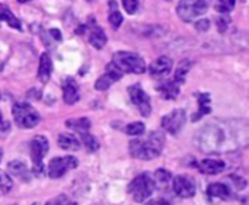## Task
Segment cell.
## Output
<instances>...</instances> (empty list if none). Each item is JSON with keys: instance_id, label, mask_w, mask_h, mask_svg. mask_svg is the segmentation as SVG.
Listing matches in <instances>:
<instances>
[{"instance_id": "obj_32", "label": "cell", "mask_w": 249, "mask_h": 205, "mask_svg": "<svg viewBox=\"0 0 249 205\" xmlns=\"http://www.w3.org/2000/svg\"><path fill=\"white\" fill-rule=\"evenodd\" d=\"M123 6L125 9L127 13L133 15L137 12V7H139V0H123Z\"/></svg>"}, {"instance_id": "obj_14", "label": "cell", "mask_w": 249, "mask_h": 205, "mask_svg": "<svg viewBox=\"0 0 249 205\" xmlns=\"http://www.w3.org/2000/svg\"><path fill=\"white\" fill-rule=\"evenodd\" d=\"M63 99L69 105H73V103H76L80 99L79 86H77L76 80L71 79V77H67L63 82Z\"/></svg>"}, {"instance_id": "obj_30", "label": "cell", "mask_w": 249, "mask_h": 205, "mask_svg": "<svg viewBox=\"0 0 249 205\" xmlns=\"http://www.w3.org/2000/svg\"><path fill=\"white\" fill-rule=\"evenodd\" d=\"M235 0H216V10L226 15L229 13L231 10H233L235 7Z\"/></svg>"}, {"instance_id": "obj_31", "label": "cell", "mask_w": 249, "mask_h": 205, "mask_svg": "<svg viewBox=\"0 0 249 205\" xmlns=\"http://www.w3.org/2000/svg\"><path fill=\"white\" fill-rule=\"evenodd\" d=\"M12 189V179L7 173L0 172V194H7Z\"/></svg>"}, {"instance_id": "obj_24", "label": "cell", "mask_w": 249, "mask_h": 205, "mask_svg": "<svg viewBox=\"0 0 249 205\" xmlns=\"http://www.w3.org/2000/svg\"><path fill=\"white\" fill-rule=\"evenodd\" d=\"M210 95L209 93H200L198 95V114L194 117V120L201 118L203 115H207L212 112V105H210Z\"/></svg>"}, {"instance_id": "obj_12", "label": "cell", "mask_w": 249, "mask_h": 205, "mask_svg": "<svg viewBox=\"0 0 249 205\" xmlns=\"http://www.w3.org/2000/svg\"><path fill=\"white\" fill-rule=\"evenodd\" d=\"M123 71L114 64V63H109L108 66H107V70H105V73L96 80V83H95V87H96V90H107L112 83H115L117 80H120L121 77H123Z\"/></svg>"}, {"instance_id": "obj_2", "label": "cell", "mask_w": 249, "mask_h": 205, "mask_svg": "<svg viewBox=\"0 0 249 205\" xmlns=\"http://www.w3.org/2000/svg\"><path fill=\"white\" fill-rule=\"evenodd\" d=\"M163 144V134L160 131H152L146 140H133L130 143V153L134 159L153 160L162 153Z\"/></svg>"}, {"instance_id": "obj_6", "label": "cell", "mask_w": 249, "mask_h": 205, "mask_svg": "<svg viewBox=\"0 0 249 205\" xmlns=\"http://www.w3.org/2000/svg\"><path fill=\"white\" fill-rule=\"evenodd\" d=\"M48 153V140L44 136H36L31 141V159H32V173L35 176L44 175L42 159Z\"/></svg>"}, {"instance_id": "obj_11", "label": "cell", "mask_w": 249, "mask_h": 205, "mask_svg": "<svg viewBox=\"0 0 249 205\" xmlns=\"http://www.w3.org/2000/svg\"><path fill=\"white\" fill-rule=\"evenodd\" d=\"M172 188H174L175 194L181 198H193L197 191L194 179L187 175L177 176L172 182Z\"/></svg>"}, {"instance_id": "obj_28", "label": "cell", "mask_w": 249, "mask_h": 205, "mask_svg": "<svg viewBox=\"0 0 249 205\" xmlns=\"http://www.w3.org/2000/svg\"><path fill=\"white\" fill-rule=\"evenodd\" d=\"M144 130H146V127H144L143 122H131V124H128V125L125 127V133H127L128 136H133V137L142 136V134L144 133Z\"/></svg>"}, {"instance_id": "obj_19", "label": "cell", "mask_w": 249, "mask_h": 205, "mask_svg": "<svg viewBox=\"0 0 249 205\" xmlns=\"http://www.w3.org/2000/svg\"><path fill=\"white\" fill-rule=\"evenodd\" d=\"M207 194L210 198H219V200H228L231 198V188L226 184H212L207 188Z\"/></svg>"}, {"instance_id": "obj_7", "label": "cell", "mask_w": 249, "mask_h": 205, "mask_svg": "<svg viewBox=\"0 0 249 205\" xmlns=\"http://www.w3.org/2000/svg\"><path fill=\"white\" fill-rule=\"evenodd\" d=\"M207 0H179L177 13L184 22H191L207 12Z\"/></svg>"}, {"instance_id": "obj_29", "label": "cell", "mask_w": 249, "mask_h": 205, "mask_svg": "<svg viewBox=\"0 0 249 205\" xmlns=\"http://www.w3.org/2000/svg\"><path fill=\"white\" fill-rule=\"evenodd\" d=\"M171 181V173L165 169H158L156 173H155V182H156V187H165L168 182Z\"/></svg>"}, {"instance_id": "obj_27", "label": "cell", "mask_w": 249, "mask_h": 205, "mask_svg": "<svg viewBox=\"0 0 249 205\" xmlns=\"http://www.w3.org/2000/svg\"><path fill=\"white\" fill-rule=\"evenodd\" d=\"M80 137H82V143H83V146H85L89 152H96V150L99 149V143H98V140H96L90 133H85V134H82Z\"/></svg>"}, {"instance_id": "obj_3", "label": "cell", "mask_w": 249, "mask_h": 205, "mask_svg": "<svg viewBox=\"0 0 249 205\" xmlns=\"http://www.w3.org/2000/svg\"><path fill=\"white\" fill-rule=\"evenodd\" d=\"M112 63L123 71V73H134L142 74L146 71V63L144 60L134 52L128 51H118L112 57Z\"/></svg>"}, {"instance_id": "obj_39", "label": "cell", "mask_w": 249, "mask_h": 205, "mask_svg": "<svg viewBox=\"0 0 249 205\" xmlns=\"http://www.w3.org/2000/svg\"><path fill=\"white\" fill-rule=\"evenodd\" d=\"M19 3H26V1H31V0H18Z\"/></svg>"}, {"instance_id": "obj_38", "label": "cell", "mask_w": 249, "mask_h": 205, "mask_svg": "<svg viewBox=\"0 0 249 205\" xmlns=\"http://www.w3.org/2000/svg\"><path fill=\"white\" fill-rule=\"evenodd\" d=\"M1 128H7V125H6V122L3 121V117H1V114H0V130Z\"/></svg>"}, {"instance_id": "obj_15", "label": "cell", "mask_w": 249, "mask_h": 205, "mask_svg": "<svg viewBox=\"0 0 249 205\" xmlns=\"http://www.w3.org/2000/svg\"><path fill=\"white\" fill-rule=\"evenodd\" d=\"M226 163L219 159H204L198 163V169L204 175H219L225 171Z\"/></svg>"}, {"instance_id": "obj_34", "label": "cell", "mask_w": 249, "mask_h": 205, "mask_svg": "<svg viewBox=\"0 0 249 205\" xmlns=\"http://www.w3.org/2000/svg\"><path fill=\"white\" fill-rule=\"evenodd\" d=\"M229 23H231V17L228 15H222V16L217 17V26H219L220 32H225Z\"/></svg>"}, {"instance_id": "obj_1", "label": "cell", "mask_w": 249, "mask_h": 205, "mask_svg": "<svg viewBox=\"0 0 249 205\" xmlns=\"http://www.w3.org/2000/svg\"><path fill=\"white\" fill-rule=\"evenodd\" d=\"M239 124L238 122H210L197 134L200 150L207 153H219L235 150L239 146Z\"/></svg>"}, {"instance_id": "obj_21", "label": "cell", "mask_w": 249, "mask_h": 205, "mask_svg": "<svg viewBox=\"0 0 249 205\" xmlns=\"http://www.w3.org/2000/svg\"><path fill=\"white\" fill-rule=\"evenodd\" d=\"M66 127L79 133L80 136L85 133H89L90 128V121L88 118H76V120H67L66 121Z\"/></svg>"}, {"instance_id": "obj_10", "label": "cell", "mask_w": 249, "mask_h": 205, "mask_svg": "<svg viewBox=\"0 0 249 205\" xmlns=\"http://www.w3.org/2000/svg\"><path fill=\"white\" fill-rule=\"evenodd\" d=\"M185 120H187L185 111L184 109H175V111L169 112L168 115H165L162 118V127L171 136H177L182 130V127L185 124Z\"/></svg>"}, {"instance_id": "obj_18", "label": "cell", "mask_w": 249, "mask_h": 205, "mask_svg": "<svg viewBox=\"0 0 249 205\" xmlns=\"http://www.w3.org/2000/svg\"><path fill=\"white\" fill-rule=\"evenodd\" d=\"M179 83H177L175 80H169V82H165V83H162L159 87H158V90L160 92V95L163 96V99H169V101H174V99H177L178 98V95H179Z\"/></svg>"}, {"instance_id": "obj_26", "label": "cell", "mask_w": 249, "mask_h": 205, "mask_svg": "<svg viewBox=\"0 0 249 205\" xmlns=\"http://www.w3.org/2000/svg\"><path fill=\"white\" fill-rule=\"evenodd\" d=\"M190 68H191V61H190V60H184V61H181V63H179V67L177 68V73H175L174 80H175L177 83H179V85H181V83H184L185 76L188 74Z\"/></svg>"}, {"instance_id": "obj_37", "label": "cell", "mask_w": 249, "mask_h": 205, "mask_svg": "<svg viewBox=\"0 0 249 205\" xmlns=\"http://www.w3.org/2000/svg\"><path fill=\"white\" fill-rule=\"evenodd\" d=\"M146 205H171L168 201H165V200H155V201H150V203H147Z\"/></svg>"}, {"instance_id": "obj_33", "label": "cell", "mask_w": 249, "mask_h": 205, "mask_svg": "<svg viewBox=\"0 0 249 205\" xmlns=\"http://www.w3.org/2000/svg\"><path fill=\"white\" fill-rule=\"evenodd\" d=\"M47 205H77L76 203H73V201H70L67 197H64V195H60V197H57V198H53L51 201H48Z\"/></svg>"}, {"instance_id": "obj_22", "label": "cell", "mask_w": 249, "mask_h": 205, "mask_svg": "<svg viewBox=\"0 0 249 205\" xmlns=\"http://www.w3.org/2000/svg\"><path fill=\"white\" fill-rule=\"evenodd\" d=\"M1 20H4L7 25H10L12 28H15V29H22L20 28V22H19V19L13 15V12L6 6V4H1L0 3V22Z\"/></svg>"}, {"instance_id": "obj_9", "label": "cell", "mask_w": 249, "mask_h": 205, "mask_svg": "<svg viewBox=\"0 0 249 205\" xmlns=\"http://www.w3.org/2000/svg\"><path fill=\"white\" fill-rule=\"evenodd\" d=\"M128 95L130 99L133 102V105L137 106V109L140 111V114L143 117H149L152 112V105H150V98L149 95L142 89L140 85H133L128 87Z\"/></svg>"}, {"instance_id": "obj_40", "label": "cell", "mask_w": 249, "mask_h": 205, "mask_svg": "<svg viewBox=\"0 0 249 205\" xmlns=\"http://www.w3.org/2000/svg\"><path fill=\"white\" fill-rule=\"evenodd\" d=\"M1 157H3V152L0 150V162H1Z\"/></svg>"}, {"instance_id": "obj_13", "label": "cell", "mask_w": 249, "mask_h": 205, "mask_svg": "<svg viewBox=\"0 0 249 205\" xmlns=\"http://www.w3.org/2000/svg\"><path fill=\"white\" fill-rule=\"evenodd\" d=\"M172 66H174L172 60L166 55H162L150 64L149 71L153 77H162V76H166L171 73Z\"/></svg>"}, {"instance_id": "obj_25", "label": "cell", "mask_w": 249, "mask_h": 205, "mask_svg": "<svg viewBox=\"0 0 249 205\" xmlns=\"http://www.w3.org/2000/svg\"><path fill=\"white\" fill-rule=\"evenodd\" d=\"M109 9H111V10H109L108 20H109V23L112 25L114 29H118L120 25L123 23V15L120 13V10H118V7H117V3H115L114 0L109 1Z\"/></svg>"}, {"instance_id": "obj_16", "label": "cell", "mask_w": 249, "mask_h": 205, "mask_svg": "<svg viewBox=\"0 0 249 205\" xmlns=\"http://www.w3.org/2000/svg\"><path fill=\"white\" fill-rule=\"evenodd\" d=\"M89 42L96 50H101V48L105 47V44H107V35H105V32H104V29L101 26L93 25L92 28H89Z\"/></svg>"}, {"instance_id": "obj_23", "label": "cell", "mask_w": 249, "mask_h": 205, "mask_svg": "<svg viewBox=\"0 0 249 205\" xmlns=\"http://www.w3.org/2000/svg\"><path fill=\"white\" fill-rule=\"evenodd\" d=\"M7 168H9V172L12 175H15L16 178L23 179V181H29V172H28L26 165L23 162H18V160L10 162Z\"/></svg>"}, {"instance_id": "obj_17", "label": "cell", "mask_w": 249, "mask_h": 205, "mask_svg": "<svg viewBox=\"0 0 249 205\" xmlns=\"http://www.w3.org/2000/svg\"><path fill=\"white\" fill-rule=\"evenodd\" d=\"M51 71H53V63L48 54H42L39 58V68H38V79L42 83H47L51 77Z\"/></svg>"}, {"instance_id": "obj_35", "label": "cell", "mask_w": 249, "mask_h": 205, "mask_svg": "<svg viewBox=\"0 0 249 205\" xmlns=\"http://www.w3.org/2000/svg\"><path fill=\"white\" fill-rule=\"evenodd\" d=\"M196 28H197V31H209V28H210V20L209 19H201V20H198L197 23H196Z\"/></svg>"}, {"instance_id": "obj_5", "label": "cell", "mask_w": 249, "mask_h": 205, "mask_svg": "<svg viewBox=\"0 0 249 205\" xmlns=\"http://www.w3.org/2000/svg\"><path fill=\"white\" fill-rule=\"evenodd\" d=\"M13 120L20 128H34L39 122V114L26 102H19L12 109Z\"/></svg>"}, {"instance_id": "obj_36", "label": "cell", "mask_w": 249, "mask_h": 205, "mask_svg": "<svg viewBox=\"0 0 249 205\" xmlns=\"http://www.w3.org/2000/svg\"><path fill=\"white\" fill-rule=\"evenodd\" d=\"M231 179H232V181H235V182H233V185H235V188H236V189H244V188L247 187L245 179H242V178H239V176H231Z\"/></svg>"}, {"instance_id": "obj_4", "label": "cell", "mask_w": 249, "mask_h": 205, "mask_svg": "<svg viewBox=\"0 0 249 205\" xmlns=\"http://www.w3.org/2000/svg\"><path fill=\"white\" fill-rule=\"evenodd\" d=\"M156 182L150 176V173H142L136 176L128 185V194L133 197L136 203H144L155 191Z\"/></svg>"}, {"instance_id": "obj_20", "label": "cell", "mask_w": 249, "mask_h": 205, "mask_svg": "<svg viewBox=\"0 0 249 205\" xmlns=\"http://www.w3.org/2000/svg\"><path fill=\"white\" fill-rule=\"evenodd\" d=\"M58 146L63 150H70V152H76L80 149V141L77 140V137H74L73 134H60L58 136Z\"/></svg>"}, {"instance_id": "obj_8", "label": "cell", "mask_w": 249, "mask_h": 205, "mask_svg": "<svg viewBox=\"0 0 249 205\" xmlns=\"http://www.w3.org/2000/svg\"><path fill=\"white\" fill-rule=\"evenodd\" d=\"M77 159L73 156H64V157H54L50 163H48V176L51 179H57L61 178L64 173H67L69 171L77 168Z\"/></svg>"}]
</instances>
